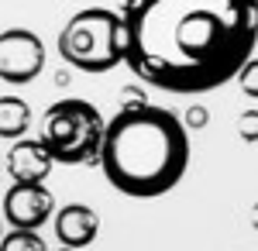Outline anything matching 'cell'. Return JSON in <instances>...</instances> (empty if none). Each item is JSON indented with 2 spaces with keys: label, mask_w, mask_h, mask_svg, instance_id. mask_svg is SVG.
I'll return each mask as SVG.
<instances>
[{
  "label": "cell",
  "mask_w": 258,
  "mask_h": 251,
  "mask_svg": "<svg viewBox=\"0 0 258 251\" xmlns=\"http://www.w3.org/2000/svg\"><path fill=\"white\" fill-rule=\"evenodd\" d=\"M124 66L165 93H210L258 45V0H124Z\"/></svg>",
  "instance_id": "cell-1"
},
{
  "label": "cell",
  "mask_w": 258,
  "mask_h": 251,
  "mask_svg": "<svg viewBox=\"0 0 258 251\" xmlns=\"http://www.w3.org/2000/svg\"><path fill=\"white\" fill-rule=\"evenodd\" d=\"M97 162L117 193L155 200L176 190L189 169V131L172 110L135 100L103 120Z\"/></svg>",
  "instance_id": "cell-2"
},
{
  "label": "cell",
  "mask_w": 258,
  "mask_h": 251,
  "mask_svg": "<svg viewBox=\"0 0 258 251\" xmlns=\"http://www.w3.org/2000/svg\"><path fill=\"white\" fill-rule=\"evenodd\" d=\"M59 55L80 73H110L124 62L120 14L107 7L76 11L59 31Z\"/></svg>",
  "instance_id": "cell-3"
},
{
  "label": "cell",
  "mask_w": 258,
  "mask_h": 251,
  "mask_svg": "<svg viewBox=\"0 0 258 251\" xmlns=\"http://www.w3.org/2000/svg\"><path fill=\"white\" fill-rule=\"evenodd\" d=\"M100 138H103V114L90 100L66 97L59 103H52L41 117L38 141L52 155V162H62V165L97 162Z\"/></svg>",
  "instance_id": "cell-4"
},
{
  "label": "cell",
  "mask_w": 258,
  "mask_h": 251,
  "mask_svg": "<svg viewBox=\"0 0 258 251\" xmlns=\"http://www.w3.org/2000/svg\"><path fill=\"white\" fill-rule=\"evenodd\" d=\"M45 69V45L28 28H7L0 35V83L24 86Z\"/></svg>",
  "instance_id": "cell-5"
},
{
  "label": "cell",
  "mask_w": 258,
  "mask_h": 251,
  "mask_svg": "<svg viewBox=\"0 0 258 251\" xmlns=\"http://www.w3.org/2000/svg\"><path fill=\"white\" fill-rule=\"evenodd\" d=\"M55 200L45 190V182H14L4 193V220L21 231H41L45 220H52Z\"/></svg>",
  "instance_id": "cell-6"
},
{
  "label": "cell",
  "mask_w": 258,
  "mask_h": 251,
  "mask_svg": "<svg viewBox=\"0 0 258 251\" xmlns=\"http://www.w3.org/2000/svg\"><path fill=\"white\" fill-rule=\"evenodd\" d=\"M4 165L14 182H45L55 162L38 138H14V148L7 152Z\"/></svg>",
  "instance_id": "cell-7"
},
{
  "label": "cell",
  "mask_w": 258,
  "mask_h": 251,
  "mask_svg": "<svg viewBox=\"0 0 258 251\" xmlns=\"http://www.w3.org/2000/svg\"><path fill=\"white\" fill-rule=\"evenodd\" d=\"M97 231H100V217H97V210L86 207V203H66V207L55 213V237L73 251L93 244Z\"/></svg>",
  "instance_id": "cell-8"
},
{
  "label": "cell",
  "mask_w": 258,
  "mask_h": 251,
  "mask_svg": "<svg viewBox=\"0 0 258 251\" xmlns=\"http://www.w3.org/2000/svg\"><path fill=\"white\" fill-rule=\"evenodd\" d=\"M31 124V107L24 103L21 97H0V138L14 141V138H24Z\"/></svg>",
  "instance_id": "cell-9"
},
{
  "label": "cell",
  "mask_w": 258,
  "mask_h": 251,
  "mask_svg": "<svg viewBox=\"0 0 258 251\" xmlns=\"http://www.w3.org/2000/svg\"><path fill=\"white\" fill-rule=\"evenodd\" d=\"M0 251H48V244L41 241L38 231L11 227L7 234H0Z\"/></svg>",
  "instance_id": "cell-10"
},
{
  "label": "cell",
  "mask_w": 258,
  "mask_h": 251,
  "mask_svg": "<svg viewBox=\"0 0 258 251\" xmlns=\"http://www.w3.org/2000/svg\"><path fill=\"white\" fill-rule=\"evenodd\" d=\"M238 83L248 97H258V58H248L238 69Z\"/></svg>",
  "instance_id": "cell-11"
},
{
  "label": "cell",
  "mask_w": 258,
  "mask_h": 251,
  "mask_svg": "<svg viewBox=\"0 0 258 251\" xmlns=\"http://www.w3.org/2000/svg\"><path fill=\"white\" fill-rule=\"evenodd\" d=\"M241 135L248 138V141H255V138H258V114H244V117H241Z\"/></svg>",
  "instance_id": "cell-12"
},
{
  "label": "cell",
  "mask_w": 258,
  "mask_h": 251,
  "mask_svg": "<svg viewBox=\"0 0 258 251\" xmlns=\"http://www.w3.org/2000/svg\"><path fill=\"white\" fill-rule=\"evenodd\" d=\"M0 169H4V158H0Z\"/></svg>",
  "instance_id": "cell-13"
},
{
  "label": "cell",
  "mask_w": 258,
  "mask_h": 251,
  "mask_svg": "<svg viewBox=\"0 0 258 251\" xmlns=\"http://www.w3.org/2000/svg\"><path fill=\"white\" fill-rule=\"evenodd\" d=\"M0 234H4V224H0Z\"/></svg>",
  "instance_id": "cell-14"
},
{
  "label": "cell",
  "mask_w": 258,
  "mask_h": 251,
  "mask_svg": "<svg viewBox=\"0 0 258 251\" xmlns=\"http://www.w3.org/2000/svg\"><path fill=\"white\" fill-rule=\"evenodd\" d=\"M66 251H73V248H66Z\"/></svg>",
  "instance_id": "cell-15"
}]
</instances>
